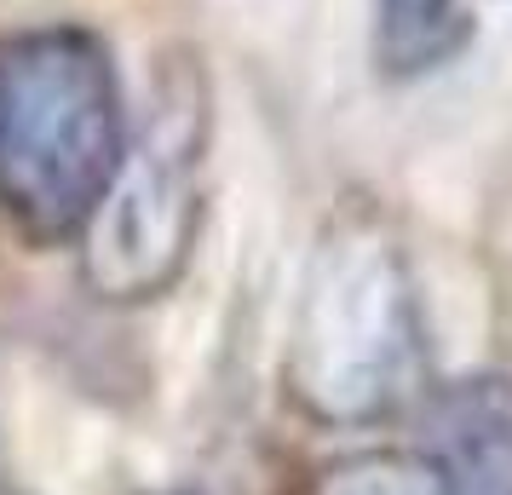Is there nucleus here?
<instances>
[{
  "mask_svg": "<svg viewBox=\"0 0 512 495\" xmlns=\"http://www.w3.org/2000/svg\"><path fill=\"white\" fill-rule=\"evenodd\" d=\"M432 346L409 248L380 208H340L305 254L282 392L317 426H374L426 392Z\"/></svg>",
  "mask_w": 512,
  "mask_h": 495,
  "instance_id": "1",
  "label": "nucleus"
},
{
  "mask_svg": "<svg viewBox=\"0 0 512 495\" xmlns=\"http://www.w3.org/2000/svg\"><path fill=\"white\" fill-rule=\"evenodd\" d=\"M0 495H24V490H18V484H12V478H6V472H0Z\"/></svg>",
  "mask_w": 512,
  "mask_h": 495,
  "instance_id": "7",
  "label": "nucleus"
},
{
  "mask_svg": "<svg viewBox=\"0 0 512 495\" xmlns=\"http://www.w3.org/2000/svg\"><path fill=\"white\" fill-rule=\"evenodd\" d=\"M466 6L461 0H374L369 52L386 81H415L449 64L466 47Z\"/></svg>",
  "mask_w": 512,
  "mask_h": 495,
  "instance_id": "5",
  "label": "nucleus"
},
{
  "mask_svg": "<svg viewBox=\"0 0 512 495\" xmlns=\"http://www.w3.org/2000/svg\"><path fill=\"white\" fill-rule=\"evenodd\" d=\"M208 75L196 58L156 70L150 104L127 121L116 173L81 225V277L110 306L162 300L185 277L202 236V167H208Z\"/></svg>",
  "mask_w": 512,
  "mask_h": 495,
  "instance_id": "3",
  "label": "nucleus"
},
{
  "mask_svg": "<svg viewBox=\"0 0 512 495\" xmlns=\"http://www.w3.org/2000/svg\"><path fill=\"white\" fill-rule=\"evenodd\" d=\"M305 495H443L438 472L426 467V455H409V449H363V455H346L311 478Z\"/></svg>",
  "mask_w": 512,
  "mask_h": 495,
  "instance_id": "6",
  "label": "nucleus"
},
{
  "mask_svg": "<svg viewBox=\"0 0 512 495\" xmlns=\"http://www.w3.org/2000/svg\"><path fill=\"white\" fill-rule=\"evenodd\" d=\"M127 98L81 24L0 35V213L35 242H75L116 173Z\"/></svg>",
  "mask_w": 512,
  "mask_h": 495,
  "instance_id": "2",
  "label": "nucleus"
},
{
  "mask_svg": "<svg viewBox=\"0 0 512 495\" xmlns=\"http://www.w3.org/2000/svg\"><path fill=\"white\" fill-rule=\"evenodd\" d=\"M426 467L443 495H512V380H455L426 403Z\"/></svg>",
  "mask_w": 512,
  "mask_h": 495,
  "instance_id": "4",
  "label": "nucleus"
}]
</instances>
